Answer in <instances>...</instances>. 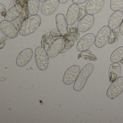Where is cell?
I'll list each match as a JSON object with an SVG mask.
<instances>
[{
    "mask_svg": "<svg viewBox=\"0 0 123 123\" xmlns=\"http://www.w3.org/2000/svg\"><path fill=\"white\" fill-rule=\"evenodd\" d=\"M41 18L38 15H31L24 20L19 26L18 32L21 36H28L34 33L40 26Z\"/></svg>",
    "mask_w": 123,
    "mask_h": 123,
    "instance_id": "6da1fadb",
    "label": "cell"
},
{
    "mask_svg": "<svg viewBox=\"0 0 123 123\" xmlns=\"http://www.w3.org/2000/svg\"><path fill=\"white\" fill-rule=\"evenodd\" d=\"M94 69V65L91 63L87 64L82 68L73 85L75 91H80L82 89Z\"/></svg>",
    "mask_w": 123,
    "mask_h": 123,
    "instance_id": "7a4b0ae2",
    "label": "cell"
},
{
    "mask_svg": "<svg viewBox=\"0 0 123 123\" xmlns=\"http://www.w3.org/2000/svg\"><path fill=\"white\" fill-rule=\"evenodd\" d=\"M35 61L39 70H46L49 65V58L47 53L43 47L39 46L35 50Z\"/></svg>",
    "mask_w": 123,
    "mask_h": 123,
    "instance_id": "3957f363",
    "label": "cell"
},
{
    "mask_svg": "<svg viewBox=\"0 0 123 123\" xmlns=\"http://www.w3.org/2000/svg\"><path fill=\"white\" fill-rule=\"evenodd\" d=\"M123 91V77H120L112 82L109 87L106 95L109 98L113 99Z\"/></svg>",
    "mask_w": 123,
    "mask_h": 123,
    "instance_id": "277c9868",
    "label": "cell"
},
{
    "mask_svg": "<svg viewBox=\"0 0 123 123\" xmlns=\"http://www.w3.org/2000/svg\"><path fill=\"white\" fill-rule=\"evenodd\" d=\"M111 29L108 26L102 27L95 36V46L98 48L103 47L108 42Z\"/></svg>",
    "mask_w": 123,
    "mask_h": 123,
    "instance_id": "5b68a950",
    "label": "cell"
},
{
    "mask_svg": "<svg viewBox=\"0 0 123 123\" xmlns=\"http://www.w3.org/2000/svg\"><path fill=\"white\" fill-rule=\"evenodd\" d=\"M95 40V36L93 34L88 33L81 37L77 45L78 51L84 52L92 47Z\"/></svg>",
    "mask_w": 123,
    "mask_h": 123,
    "instance_id": "8992f818",
    "label": "cell"
},
{
    "mask_svg": "<svg viewBox=\"0 0 123 123\" xmlns=\"http://www.w3.org/2000/svg\"><path fill=\"white\" fill-rule=\"evenodd\" d=\"M0 29L3 33L8 38H15L18 35V30L11 21L5 20L0 23Z\"/></svg>",
    "mask_w": 123,
    "mask_h": 123,
    "instance_id": "52a82bcc",
    "label": "cell"
},
{
    "mask_svg": "<svg viewBox=\"0 0 123 123\" xmlns=\"http://www.w3.org/2000/svg\"><path fill=\"white\" fill-rule=\"evenodd\" d=\"M65 42L63 38H60L54 41L47 49L48 56L54 57L62 53L65 46Z\"/></svg>",
    "mask_w": 123,
    "mask_h": 123,
    "instance_id": "ba28073f",
    "label": "cell"
},
{
    "mask_svg": "<svg viewBox=\"0 0 123 123\" xmlns=\"http://www.w3.org/2000/svg\"><path fill=\"white\" fill-rule=\"evenodd\" d=\"M80 72V68L78 65H73L69 68L65 73L63 78V82L67 85H71L74 82Z\"/></svg>",
    "mask_w": 123,
    "mask_h": 123,
    "instance_id": "9c48e42d",
    "label": "cell"
},
{
    "mask_svg": "<svg viewBox=\"0 0 123 123\" xmlns=\"http://www.w3.org/2000/svg\"><path fill=\"white\" fill-rule=\"evenodd\" d=\"M104 3V0H89L85 7V11L87 14L96 15L102 10Z\"/></svg>",
    "mask_w": 123,
    "mask_h": 123,
    "instance_id": "30bf717a",
    "label": "cell"
},
{
    "mask_svg": "<svg viewBox=\"0 0 123 123\" xmlns=\"http://www.w3.org/2000/svg\"><path fill=\"white\" fill-rule=\"evenodd\" d=\"M25 12L22 6L18 4L11 8L6 12L5 18L6 20L12 22L18 18L23 16Z\"/></svg>",
    "mask_w": 123,
    "mask_h": 123,
    "instance_id": "8fae6325",
    "label": "cell"
},
{
    "mask_svg": "<svg viewBox=\"0 0 123 123\" xmlns=\"http://www.w3.org/2000/svg\"><path fill=\"white\" fill-rule=\"evenodd\" d=\"M80 10L78 5L73 4L68 8L66 15V20L68 25H72L79 18Z\"/></svg>",
    "mask_w": 123,
    "mask_h": 123,
    "instance_id": "7c38bea8",
    "label": "cell"
},
{
    "mask_svg": "<svg viewBox=\"0 0 123 123\" xmlns=\"http://www.w3.org/2000/svg\"><path fill=\"white\" fill-rule=\"evenodd\" d=\"M95 18L93 15H85L79 21L77 28L80 32H85L89 31L92 27L94 23Z\"/></svg>",
    "mask_w": 123,
    "mask_h": 123,
    "instance_id": "4fadbf2b",
    "label": "cell"
},
{
    "mask_svg": "<svg viewBox=\"0 0 123 123\" xmlns=\"http://www.w3.org/2000/svg\"><path fill=\"white\" fill-rule=\"evenodd\" d=\"M60 3L59 0H47L42 6V13L45 16L50 15L54 13L58 9Z\"/></svg>",
    "mask_w": 123,
    "mask_h": 123,
    "instance_id": "5bb4252c",
    "label": "cell"
},
{
    "mask_svg": "<svg viewBox=\"0 0 123 123\" xmlns=\"http://www.w3.org/2000/svg\"><path fill=\"white\" fill-rule=\"evenodd\" d=\"M33 52L31 49L27 48L21 51L16 59V63L19 67H24L32 59Z\"/></svg>",
    "mask_w": 123,
    "mask_h": 123,
    "instance_id": "9a60e30c",
    "label": "cell"
},
{
    "mask_svg": "<svg viewBox=\"0 0 123 123\" xmlns=\"http://www.w3.org/2000/svg\"><path fill=\"white\" fill-rule=\"evenodd\" d=\"M123 21V11L121 10L116 11L110 16L108 22V26L111 30H115L119 27Z\"/></svg>",
    "mask_w": 123,
    "mask_h": 123,
    "instance_id": "2e32d148",
    "label": "cell"
},
{
    "mask_svg": "<svg viewBox=\"0 0 123 123\" xmlns=\"http://www.w3.org/2000/svg\"><path fill=\"white\" fill-rule=\"evenodd\" d=\"M56 25L57 30L62 35L68 33V24L64 16L62 13H59L56 16Z\"/></svg>",
    "mask_w": 123,
    "mask_h": 123,
    "instance_id": "e0dca14e",
    "label": "cell"
},
{
    "mask_svg": "<svg viewBox=\"0 0 123 123\" xmlns=\"http://www.w3.org/2000/svg\"><path fill=\"white\" fill-rule=\"evenodd\" d=\"M121 72V67L118 63H113L109 67V81L113 82L116 79L119 77Z\"/></svg>",
    "mask_w": 123,
    "mask_h": 123,
    "instance_id": "ac0fdd59",
    "label": "cell"
},
{
    "mask_svg": "<svg viewBox=\"0 0 123 123\" xmlns=\"http://www.w3.org/2000/svg\"><path fill=\"white\" fill-rule=\"evenodd\" d=\"M39 0H27V9L31 15H37L40 8Z\"/></svg>",
    "mask_w": 123,
    "mask_h": 123,
    "instance_id": "d6986e66",
    "label": "cell"
},
{
    "mask_svg": "<svg viewBox=\"0 0 123 123\" xmlns=\"http://www.w3.org/2000/svg\"><path fill=\"white\" fill-rule=\"evenodd\" d=\"M78 29L75 27H68V33L63 36V38L75 42L79 37Z\"/></svg>",
    "mask_w": 123,
    "mask_h": 123,
    "instance_id": "ffe728a7",
    "label": "cell"
},
{
    "mask_svg": "<svg viewBox=\"0 0 123 123\" xmlns=\"http://www.w3.org/2000/svg\"><path fill=\"white\" fill-rule=\"evenodd\" d=\"M110 60L113 63H118L123 60V46L117 48L113 52Z\"/></svg>",
    "mask_w": 123,
    "mask_h": 123,
    "instance_id": "44dd1931",
    "label": "cell"
},
{
    "mask_svg": "<svg viewBox=\"0 0 123 123\" xmlns=\"http://www.w3.org/2000/svg\"><path fill=\"white\" fill-rule=\"evenodd\" d=\"M110 8L114 12L121 10L123 8V0H111Z\"/></svg>",
    "mask_w": 123,
    "mask_h": 123,
    "instance_id": "7402d4cb",
    "label": "cell"
},
{
    "mask_svg": "<svg viewBox=\"0 0 123 123\" xmlns=\"http://www.w3.org/2000/svg\"><path fill=\"white\" fill-rule=\"evenodd\" d=\"M119 38V34L118 32L111 29L108 43L109 44H113L117 42Z\"/></svg>",
    "mask_w": 123,
    "mask_h": 123,
    "instance_id": "603a6c76",
    "label": "cell"
},
{
    "mask_svg": "<svg viewBox=\"0 0 123 123\" xmlns=\"http://www.w3.org/2000/svg\"><path fill=\"white\" fill-rule=\"evenodd\" d=\"M49 36L50 39L54 41L60 38H63V36L57 29H53L52 31Z\"/></svg>",
    "mask_w": 123,
    "mask_h": 123,
    "instance_id": "cb8c5ba5",
    "label": "cell"
},
{
    "mask_svg": "<svg viewBox=\"0 0 123 123\" xmlns=\"http://www.w3.org/2000/svg\"><path fill=\"white\" fill-rule=\"evenodd\" d=\"M64 39L65 42V46L62 53L65 52L66 51L69 50L70 48H72L75 42L74 41H70L67 39Z\"/></svg>",
    "mask_w": 123,
    "mask_h": 123,
    "instance_id": "d4e9b609",
    "label": "cell"
},
{
    "mask_svg": "<svg viewBox=\"0 0 123 123\" xmlns=\"http://www.w3.org/2000/svg\"><path fill=\"white\" fill-rule=\"evenodd\" d=\"M6 13V8L5 6L0 3V15L2 16H4L5 17Z\"/></svg>",
    "mask_w": 123,
    "mask_h": 123,
    "instance_id": "484cf974",
    "label": "cell"
},
{
    "mask_svg": "<svg viewBox=\"0 0 123 123\" xmlns=\"http://www.w3.org/2000/svg\"><path fill=\"white\" fill-rule=\"evenodd\" d=\"M88 0H72L73 4L79 5L83 4L87 1Z\"/></svg>",
    "mask_w": 123,
    "mask_h": 123,
    "instance_id": "4316f807",
    "label": "cell"
},
{
    "mask_svg": "<svg viewBox=\"0 0 123 123\" xmlns=\"http://www.w3.org/2000/svg\"><path fill=\"white\" fill-rule=\"evenodd\" d=\"M119 30L120 34H121L122 36H123V21H122V23L121 25H120Z\"/></svg>",
    "mask_w": 123,
    "mask_h": 123,
    "instance_id": "83f0119b",
    "label": "cell"
},
{
    "mask_svg": "<svg viewBox=\"0 0 123 123\" xmlns=\"http://www.w3.org/2000/svg\"><path fill=\"white\" fill-rule=\"evenodd\" d=\"M60 3L62 4H65L68 2L69 0H59Z\"/></svg>",
    "mask_w": 123,
    "mask_h": 123,
    "instance_id": "f1b7e54d",
    "label": "cell"
},
{
    "mask_svg": "<svg viewBox=\"0 0 123 123\" xmlns=\"http://www.w3.org/2000/svg\"><path fill=\"white\" fill-rule=\"evenodd\" d=\"M39 0V2H41L42 3H44L45 2V1H46L47 0Z\"/></svg>",
    "mask_w": 123,
    "mask_h": 123,
    "instance_id": "f546056e",
    "label": "cell"
},
{
    "mask_svg": "<svg viewBox=\"0 0 123 123\" xmlns=\"http://www.w3.org/2000/svg\"></svg>",
    "mask_w": 123,
    "mask_h": 123,
    "instance_id": "4dcf8cb0",
    "label": "cell"
}]
</instances>
